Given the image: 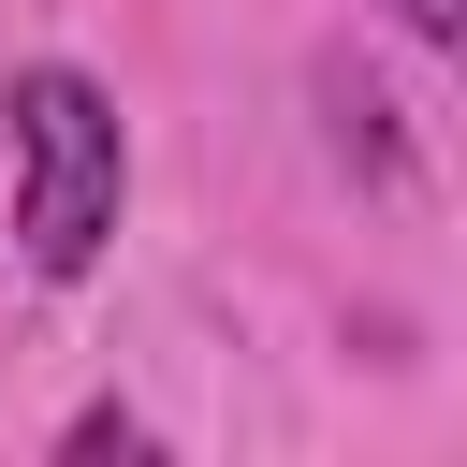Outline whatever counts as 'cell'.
I'll return each instance as SVG.
<instances>
[{"mask_svg":"<svg viewBox=\"0 0 467 467\" xmlns=\"http://www.w3.org/2000/svg\"><path fill=\"white\" fill-rule=\"evenodd\" d=\"M321 117H336V161L365 190H409V131H394V102H379L365 58H321Z\"/></svg>","mask_w":467,"mask_h":467,"instance_id":"obj_2","label":"cell"},{"mask_svg":"<svg viewBox=\"0 0 467 467\" xmlns=\"http://www.w3.org/2000/svg\"><path fill=\"white\" fill-rule=\"evenodd\" d=\"M394 15H409L423 44H452V29H467V0H394Z\"/></svg>","mask_w":467,"mask_h":467,"instance_id":"obj_3","label":"cell"},{"mask_svg":"<svg viewBox=\"0 0 467 467\" xmlns=\"http://www.w3.org/2000/svg\"><path fill=\"white\" fill-rule=\"evenodd\" d=\"M117 102L88 88V73H15V248L44 263V277H88L102 263V234H117Z\"/></svg>","mask_w":467,"mask_h":467,"instance_id":"obj_1","label":"cell"}]
</instances>
